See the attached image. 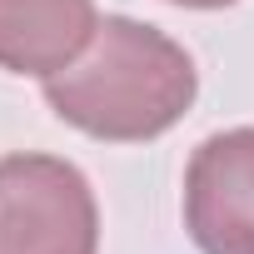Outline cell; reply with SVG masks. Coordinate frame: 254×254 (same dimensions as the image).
<instances>
[{
    "label": "cell",
    "mask_w": 254,
    "mask_h": 254,
    "mask_svg": "<svg viewBox=\"0 0 254 254\" xmlns=\"http://www.w3.org/2000/svg\"><path fill=\"white\" fill-rule=\"evenodd\" d=\"M199 70L160 25L105 15L90 50L45 80V105L70 130L105 145H145L190 115Z\"/></svg>",
    "instance_id": "cell-1"
},
{
    "label": "cell",
    "mask_w": 254,
    "mask_h": 254,
    "mask_svg": "<svg viewBox=\"0 0 254 254\" xmlns=\"http://www.w3.org/2000/svg\"><path fill=\"white\" fill-rule=\"evenodd\" d=\"M180 10H224V5H239V0H170Z\"/></svg>",
    "instance_id": "cell-5"
},
{
    "label": "cell",
    "mask_w": 254,
    "mask_h": 254,
    "mask_svg": "<svg viewBox=\"0 0 254 254\" xmlns=\"http://www.w3.org/2000/svg\"><path fill=\"white\" fill-rule=\"evenodd\" d=\"M185 229L199 254H254V125L219 130L190 155Z\"/></svg>",
    "instance_id": "cell-3"
},
{
    "label": "cell",
    "mask_w": 254,
    "mask_h": 254,
    "mask_svg": "<svg viewBox=\"0 0 254 254\" xmlns=\"http://www.w3.org/2000/svg\"><path fill=\"white\" fill-rule=\"evenodd\" d=\"M95 30V0H0V70L45 85L90 50Z\"/></svg>",
    "instance_id": "cell-4"
},
{
    "label": "cell",
    "mask_w": 254,
    "mask_h": 254,
    "mask_svg": "<svg viewBox=\"0 0 254 254\" xmlns=\"http://www.w3.org/2000/svg\"><path fill=\"white\" fill-rule=\"evenodd\" d=\"M0 254H100V204L80 165L0 155Z\"/></svg>",
    "instance_id": "cell-2"
}]
</instances>
